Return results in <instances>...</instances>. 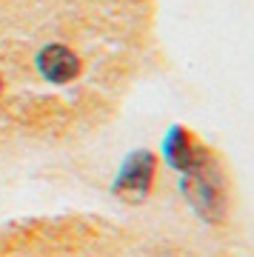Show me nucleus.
Masks as SVG:
<instances>
[{"instance_id":"1","label":"nucleus","mask_w":254,"mask_h":257,"mask_svg":"<svg viewBox=\"0 0 254 257\" xmlns=\"http://www.w3.org/2000/svg\"><path fill=\"white\" fill-rule=\"evenodd\" d=\"M180 189L186 194V200L191 203V209L197 211L206 223H223L228 214V186L226 175L214 155L206 160H200L194 169L180 175Z\"/></svg>"},{"instance_id":"4","label":"nucleus","mask_w":254,"mask_h":257,"mask_svg":"<svg viewBox=\"0 0 254 257\" xmlns=\"http://www.w3.org/2000/svg\"><path fill=\"white\" fill-rule=\"evenodd\" d=\"M37 69L49 83H69L77 77L80 72V60L72 49L60 46V43H52L46 46L40 55H37Z\"/></svg>"},{"instance_id":"2","label":"nucleus","mask_w":254,"mask_h":257,"mask_svg":"<svg viewBox=\"0 0 254 257\" xmlns=\"http://www.w3.org/2000/svg\"><path fill=\"white\" fill-rule=\"evenodd\" d=\"M155 172H157V160L152 152H132L126 157V163L120 166L117 177L111 183V192L126 197V200H146V194L152 192L155 183Z\"/></svg>"},{"instance_id":"3","label":"nucleus","mask_w":254,"mask_h":257,"mask_svg":"<svg viewBox=\"0 0 254 257\" xmlns=\"http://www.w3.org/2000/svg\"><path fill=\"white\" fill-rule=\"evenodd\" d=\"M163 152H166V163L172 166L174 172H180V175L189 172V169H194L200 160H206V157L211 155L209 149L203 146L189 128H183V126H174L172 132L166 135Z\"/></svg>"},{"instance_id":"5","label":"nucleus","mask_w":254,"mask_h":257,"mask_svg":"<svg viewBox=\"0 0 254 257\" xmlns=\"http://www.w3.org/2000/svg\"><path fill=\"white\" fill-rule=\"evenodd\" d=\"M0 92H3V83H0Z\"/></svg>"}]
</instances>
